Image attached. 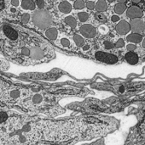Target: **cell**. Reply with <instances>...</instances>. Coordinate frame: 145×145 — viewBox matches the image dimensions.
<instances>
[{
    "label": "cell",
    "instance_id": "1",
    "mask_svg": "<svg viewBox=\"0 0 145 145\" xmlns=\"http://www.w3.org/2000/svg\"><path fill=\"white\" fill-rule=\"evenodd\" d=\"M111 129V121L104 117L55 119L0 108V144L73 145L102 137Z\"/></svg>",
    "mask_w": 145,
    "mask_h": 145
},
{
    "label": "cell",
    "instance_id": "2",
    "mask_svg": "<svg viewBox=\"0 0 145 145\" xmlns=\"http://www.w3.org/2000/svg\"><path fill=\"white\" fill-rule=\"evenodd\" d=\"M62 97L44 90L0 82V108L17 109L27 115L43 114L55 117L65 112L59 105Z\"/></svg>",
    "mask_w": 145,
    "mask_h": 145
},
{
    "label": "cell",
    "instance_id": "3",
    "mask_svg": "<svg viewBox=\"0 0 145 145\" xmlns=\"http://www.w3.org/2000/svg\"><path fill=\"white\" fill-rule=\"evenodd\" d=\"M0 49L10 61L23 65L46 63L55 58V52L43 38L24 35L9 25H3Z\"/></svg>",
    "mask_w": 145,
    "mask_h": 145
},
{
    "label": "cell",
    "instance_id": "4",
    "mask_svg": "<svg viewBox=\"0 0 145 145\" xmlns=\"http://www.w3.org/2000/svg\"><path fill=\"white\" fill-rule=\"evenodd\" d=\"M33 23L41 29L47 28L51 24V17L45 10H39L33 14Z\"/></svg>",
    "mask_w": 145,
    "mask_h": 145
},
{
    "label": "cell",
    "instance_id": "5",
    "mask_svg": "<svg viewBox=\"0 0 145 145\" xmlns=\"http://www.w3.org/2000/svg\"><path fill=\"white\" fill-rule=\"evenodd\" d=\"M79 32L84 38L91 39L97 36V29L91 24H84L79 28Z\"/></svg>",
    "mask_w": 145,
    "mask_h": 145
},
{
    "label": "cell",
    "instance_id": "6",
    "mask_svg": "<svg viewBox=\"0 0 145 145\" xmlns=\"http://www.w3.org/2000/svg\"><path fill=\"white\" fill-rule=\"evenodd\" d=\"M96 59L101 62H103V63H107V64H115L118 62V58L117 56L114 55V54H108V53H105V52H102V51H99V52H97L96 54Z\"/></svg>",
    "mask_w": 145,
    "mask_h": 145
},
{
    "label": "cell",
    "instance_id": "7",
    "mask_svg": "<svg viewBox=\"0 0 145 145\" xmlns=\"http://www.w3.org/2000/svg\"><path fill=\"white\" fill-rule=\"evenodd\" d=\"M129 24H130V26H131V30L134 33L143 34V32L144 31L145 23L141 18L131 19V21H130Z\"/></svg>",
    "mask_w": 145,
    "mask_h": 145
},
{
    "label": "cell",
    "instance_id": "8",
    "mask_svg": "<svg viewBox=\"0 0 145 145\" xmlns=\"http://www.w3.org/2000/svg\"><path fill=\"white\" fill-rule=\"evenodd\" d=\"M126 16L130 19H136V18H142L144 16V11L141 8L132 5L128 8L126 11Z\"/></svg>",
    "mask_w": 145,
    "mask_h": 145
},
{
    "label": "cell",
    "instance_id": "9",
    "mask_svg": "<svg viewBox=\"0 0 145 145\" xmlns=\"http://www.w3.org/2000/svg\"><path fill=\"white\" fill-rule=\"evenodd\" d=\"M115 30L119 35H126L131 31V26L129 22L125 20H120L115 26Z\"/></svg>",
    "mask_w": 145,
    "mask_h": 145
},
{
    "label": "cell",
    "instance_id": "10",
    "mask_svg": "<svg viewBox=\"0 0 145 145\" xmlns=\"http://www.w3.org/2000/svg\"><path fill=\"white\" fill-rule=\"evenodd\" d=\"M125 59L128 64L133 65H137L138 63L139 58H138V54L136 53H134V51H128L125 54Z\"/></svg>",
    "mask_w": 145,
    "mask_h": 145
},
{
    "label": "cell",
    "instance_id": "11",
    "mask_svg": "<svg viewBox=\"0 0 145 145\" xmlns=\"http://www.w3.org/2000/svg\"><path fill=\"white\" fill-rule=\"evenodd\" d=\"M44 36L50 41H56L58 37V30L56 27H49L45 30Z\"/></svg>",
    "mask_w": 145,
    "mask_h": 145
},
{
    "label": "cell",
    "instance_id": "12",
    "mask_svg": "<svg viewBox=\"0 0 145 145\" xmlns=\"http://www.w3.org/2000/svg\"><path fill=\"white\" fill-rule=\"evenodd\" d=\"M57 46L61 48H64V49H73V46L72 44V42L70 39L67 38V37H62L59 39L58 42H57Z\"/></svg>",
    "mask_w": 145,
    "mask_h": 145
},
{
    "label": "cell",
    "instance_id": "13",
    "mask_svg": "<svg viewBox=\"0 0 145 145\" xmlns=\"http://www.w3.org/2000/svg\"><path fill=\"white\" fill-rule=\"evenodd\" d=\"M72 4L68 1H62L58 4V9L62 14H69L72 11Z\"/></svg>",
    "mask_w": 145,
    "mask_h": 145
},
{
    "label": "cell",
    "instance_id": "14",
    "mask_svg": "<svg viewBox=\"0 0 145 145\" xmlns=\"http://www.w3.org/2000/svg\"><path fill=\"white\" fill-rule=\"evenodd\" d=\"M126 40L134 44L140 43L143 41V36H142V34L132 32V33H130L128 36H126Z\"/></svg>",
    "mask_w": 145,
    "mask_h": 145
},
{
    "label": "cell",
    "instance_id": "15",
    "mask_svg": "<svg viewBox=\"0 0 145 145\" xmlns=\"http://www.w3.org/2000/svg\"><path fill=\"white\" fill-rule=\"evenodd\" d=\"M21 7L24 10L33 11L36 8V4L32 0H22L21 3Z\"/></svg>",
    "mask_w": 145,
    "mask_h": 145
},
{
    "label": "cell",
    "instance_id": "16",
    "mask_svg": "<svg viewBox=\"0 0 145 145\" xmlns=\"http://www.w3.org/2000/svg\"><path fill=\"white\" fill-rule=\"evenodd\" d=\"M73 42L75 44V46L77 48H82L85 44V38L79 35V34H75L73 35Z\"/></svg>",
    "mask_w": 145,
    "mask_h": 145
},
{
    "label": "cell",
    "instance_id": "17",
    "mask_svg": "<svg viewBox=\"0 0 145 145\" xmlns=\"http://www.w3.org/2000/svg\"><path fill=\"white\" fill-rule=\"evenodd\" d=\"M95 8L97 12H104L108 9V3L105 0H97Z\"/></svg>",
    "mask_w": 145,
    "mask_h": 145
},
{
    "label": "cell",
    "instance_id": "18",
    "mask_svg": "<svg viewBox=\"0 0 145 145\" xmlns=\"http://www.w3.org/2000/svg\"><path fill=\"white\" fill-rule=\"evenodd\" d=\"M64 21H65V23H66L69 27H71L72 29H74V28H76V26H77V20H76L75 18H74L73 16H72V15L67 16V17L65 18Z\"/></svg>",
    "mask_w": 145,
    "mask_h": 145
},
{
    "label": "cell",
    "instance_id": "19",
    "mask_svg": "<svg viewBox=\"0 0 145 145\" xmlns=\"http://www.w3.org/2000/svg\"><path fill=\"white\" fill-rule=\"evenodd\" d=\"M126 10V5L125 3H118L115 6V12L117 14H122Z\"/></svg>",
    "mask_w": 145,
    "mask_h": 145
},
{
    "label": "cell",
    "instance_id": "20",
    "mask_svg": "<svg viewBox=\"0 0 145 145\" xmlns=\"http://www.w3.org/2000/svg\"><path fill=\"white\" fill-rule=\"evenodd\" d=\"M78 19L82 23L86 22L89 20V14L86 13V12H84V11L79 12V13H78Z\"/></svg>",
    "mask_w": 145,
    "mask_h": 145
},
{
    "label": "cell",
    "instance_id": "21",
    "mask_svg": "<svg viewBox=\"0 0 145 145\" xmlns=\"http://www.w3.org/2000/svg\"><path fill=\"white\" fill-rule=\"evenodd\" d=\"M95 17H96V19H97L99 22H101V23H105V22H107V20H108L107 16H106L103 12H97V13H96Z\"/></svg>",
    "mask_w": 145,
    "mask_h": 145
},
{
    "label": "cell",
    "instance_id": "22",
    "mask_svg": "<svg viewBox=\"0 0 145 145\" xmlns=\"http://www.w3.org/2000/svg\"><path fill=\"white\" fill-rule=\"evenodd\" d=\"M85 7V3L84 0H75L73 3V8L75 9L80 10V9H83Z\"/></svg>",
    "mask_w": 145,
    "mask_h": 145
},
{
    "label": "cell",
    "instance_id": "23",
    "mask_svg": "<svg viewBox=\"0 0 145 145\" xmlns=\"http://www.w3.org/2000/svg\"><path fill=\"white\" fill-rule=\"evenodd\" d=\"M9 68V65L7 61L0 59V70L1 71H7Z\"/></svg>",
    "mask_w": 145,
    "mask_h": 145
},
{
    "label": "cell",
    "instance_id": "24",
    "mask_svg": "<svg viewBox=\"0 0 145 145\" xmlns=\"http://www.w3.org/2000/svg\"><path fill=\"white\" fill-rule=\"evenodd\" d=\"M30 18H31V15H30L28 13H25V14H23L21 15V21L23 24H26V23L29 22Z\"/></svg>",
    "mask_w": 145,
    "mask_h": 145
},
{
    "label": "cell",
    "instance_id": "25",
    "mask_svg": "<svg viewBox=\"0 0 145 145\" xmlns=\"http://www.w3.org/2000/svg\"><path fill=\"white\" fill-rule=\"evenodd\" d=\"M95 6H96V3L92 0H89L85 3V7L90 10H93L95 8Z\"/></svg>",
    "mask_w": 145,
    "mask_h": 145
},
{
    "label": "cell",
    "instance_id": "26",
    "mask_svg": "<svg viewBox=\"0 0 145 145\" xmlns=\"http://www.w3.org/2000/svg\"><path fill=\"white\" fill-rule=\"evenodd\" d=\"M125 46V42L122 38H120L117 40V42H115V47L117 48H123Z\"/></svg>",
    "mask_w": 145,
    "mask_h": 145
},
{
    "label": "cell",
    "instance_id": "27",
    "mask_svg": "<svg viewBox=\"0 0 145 145\" xmlns=\"http://www.w3.org/2000/svg\"><path fill=\"white\" fill-rule=\"evenodd\" d=\"M36 6L38 8H40V9H42V8H44V5H45V2H44V0H36Z\"/></svg>",
    "mask_w": 145,
    "mask_h": 145
},
{
    "label": "cell",
    "instance_id": "28",
    "mask_svg": "<svg viewBox=\"0 0 145 145\" xmlns=\"http://www.w3.org/2000/svg\"><path fill=\"white\" fill-rule=\"evenodd\" d=\"M114 47H115V45H114L113 42H111L109 41L104 42V48H105V49H112Z\"/></svg>",
    "mask_w": 145,
    "mask_h": 145
},
{
    "label": "cell",
    "instance_id": "29",
    "mask_svg": "<svg viewBox=\"0 0 145 145\" xmlns=\"http://www.w3.org/2000/svg\"><path fill=\"white\" fill-rule=\"evenodd\" d=\"M136 48H137V47H136V45H135L134 43H129V44H127V46H126V49H127L128 51H134Z\"/></svg>",
    "mask_w": 145,
    "mask_h": 145
},
{
    "label": "cell",
    "instance_id": "30",
    "mask_svg": "<svg viewBox=\"0 0 145 145\" xmlns=\"http://www.w3.org/2000/svg\"><path fill=\"white\" fill-rule=\"evenodd\" d=\"M10 4L14 7L16 8L20 5V0H11L10 1Z\"/></svg>",
    "mask_w": 145,
    "mask_h": 145
},
{
    "label": "cell",
    "instance_id": "31",
    "mask_svg": "<svg viewBox=\"0 0 145 145\" xmlns=\"http://www.w3.org/2000/svg\"><path fill=\"white\" fill-rule=\"evenodd\" d=\"M111 21H112V22H119V21H120V17H119V15H117V14L112 15V17H111Z\"/></svg>",
    "mask_w": 145,
    "mask_h": 145
},
{
    "label": "cell",
    "instance_id": "32",
    "mask_svg": "<svg viewBox=\"0 0 145 145\" xmlns=\"http://www.w3.org/2000/svg\"><path fill=\"white\" fill-rule=\"evenodd\" d=\"M133 3H140L141 2V0H131Z\"/></svg>",
    "mask_w": 145,
    "mask_h": 145
},
{
    "label": "cell",
    "instance_id": "33",
    "mask_svg": "<svg viewBox=\"0 0 145 145\" xmlns=\"http://www.w3.org/2000/svg\"><path fill=\"white\" fill-rule=\"evenodd\" d=\"M117 1H118L119 3H126V2L127 0H117Z\"/></svg>",
    "mask_w": 145,
    "mask_h": 145
},
{
    "label": "cell",
    "instance_id": "34",
    "mask_svg": "<svg viewBox=\"0 0 145 145\" xmlns=\"http://www.w3.org/2000/svg\"><path fill=\"white\" fill-rule=\"evenodd\" d=\"M142 45H143V47L145 48V38L143 39V41H142Z\"/></svg>",
    "mask_w": 145,
    "mask_h": 145
},
{
    "label": "cell",
    "instance_id": "35",
    "mask_svg": "<svg viewBox=\"0 0 145 145\" xmlns=\"http://www.w3.org/2000/svg\"><path fill=\"white\" fill-rule=\"evenodd\" d=\"M108 1H109V3H113V2H114V1H115V0H108Z\"/></svg>",
    "mask_w": 145,
    "mask_h": 145
},
{
    "label": "cell",
    "instance_id": "36",
    "mask_svg": "<svg viewBox=\"0 0 145 145\" xmlns=\"http://www.w3.org/2000/svg\"><path fill=\"white\" fill-rule=\"evenodd\" d=\"M69 1H75V0H69Z\"/></svg>",
    "mask_w": 145,
    "mask_h": 145
},
{
    "label": "cell",
    "instance_id": "37",
    "mask_svg": "<svg viewBox=\"0 0 145 145\" xmlns=\"http://www.w3.org/2000/svg\"><path fill=\"white\" fill-rule=\"evenodd\" d=\"M92 1H94V0H92Z\"/></svg>",
    "mask_w": 145,
    "mask_h": 145
}]
</instances>
